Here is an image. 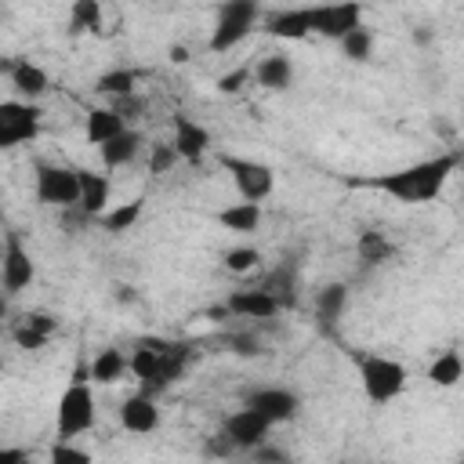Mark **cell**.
Segmentation results:
<instances>
[{
	"label": "cell",
	"instance_id": "d6a6232c",
	"mask_svg": "<svg viewBox=\"0 0 464 464\" xmlns=\"http://www.w3.org/2000/svg\"><path fill=\"white\" fill-rule=\"evenodd\" d=\"M221 261H225V268H228V272L243 276V272H250V268L261 261V254H257L254 246H232V250H228Z\"/></svg>",
	"mask_w": 464,
	"mask_h": 464
},
{
	"label": "cell",
	"instance_id": "6da1fadb",
	"mask_svg": "<svg viewBox=\"0 0 464 464\" xmlns=\"http://www.w3.org/2000/svg\"><path fill=\"white\" fill-rule=\"evenodd\" d=\"M460 156L457 152H439L431 160H420V163H410L402 170H388V174H377V178H362L359 185L366 188H377L399 203H428V199H439L446 181L453 178Z\"/></svg>",
	"mask_w": 464,
	"mask_h": 464
},
{
	"label": "cell",
	"instance_id": "e575fe53",
	"mask_svg": "<svg viewBox=\"0 0 464 464\" xmlns=\"http://www.w3.org/2000/svg\"><path fill=\"white\" fill-rule=\"evenodd\" d=\"M109 109L127 123V120H138L141 112H145V98H138V94H127V98H109Z\"/></svg>",
	"mask_w": 464,
	"mask_h": 464
},
{
	"label": "cell",
	"instance_id": "b9f144b4",
	"mask_svg": "<svg viewBox=\"0 0 464 464\" xmlns=\"http://www.w3.org/2000/svg\"><path fill=\"white\" fill-rule=\"evenodd\" d=\"M167 54H170V62H178V65H185V62H188V47H181V44H170V51H167Z\"/></svg>",
	"mask_w": 464,
	"mask_h": 464
},
{
	"label": "cell",
	"instance_id": "4fadbf2b",
	"mask_svg": "<svg viewBox=\"0 0 464 464\" xmlns=\"http://www.w3.org/2000/svg\"><path fill=\"white\" fill-rule=\"evenodd\" d=\"M80 174V199H76V210L91 221V218H102L109 210V196H112V181L109 174H98V170H76Z\"/></svg>",
	"mask_w": 464,
	"mask_h": 464
},
{
	"label": "cell",
	"instance_id": "5bb4252c",
	"mask_svg": "<svg viewBox=\"0 0 464 464\" xmlns=\"http://www.w3.org/2000/svg\"><path fill=\"white\" fill-rule=\"evenodd\" d=\"M167 348H170L167 337H141V341L134 344V352L127 355V373H130L138 384L156 381V373H160V359H163Z\"/></svg>",
	"mask_w": 464,
	"mask_h": 464
},
{
	"label": "cell",
	"instance_id": "5b68a950",
	"mask_svg": "<svg viewBox=\"0 0 464 464\" xmlns=\"http://www.w3.org/2000/svg\"><path fill=\"white\" fill-rule=\"evenodd\" d=\"M218 163L228 170L232 185L239 188V199L243 203H261L272 196L276 188V170L261 160H246V156H232V152H221Z\"/></svg>",
	"mask_w": 464,
	"mask_h": 464
},
{
	"label": "cell",
	"instance_id": "52a82bcc",
	"mask_svg": "<svg viewBox=\"0 0 464 464\" xmlns=\"http://www.w3.org/2000/svg\"><path fill=\"white\" fill-rule=\"evenodd\" d=\"M36 199L47 207H62L72 210L80 199V174L72 167H58V163H40L36 167Z\"/></svg>",
	"mask_w": 464,
	"mask_h": 464
},
{
	"label": "cell",
	"instance_id": "4dcf8cb0",
	"mask_svg": "<svg viewBox=\"0 0 464 464\" xmlns=\"http://www.w3.org/2000/svg\"><path fill=\"white\" fill-rule=\"evenodd\" d=\"M341 44V51H344V58L348 62H370V51H373V33L366 29V25H359V29H352L344 40H337Z\"/></svg>",
	"mask_w": 464,
	"mask_h": 464
},
{
	"label": "cell",
	"instance_id": "cb8c5ba5",
	"mask_svg": "<svg viewBox=\"0 0 464 464\" xmlns=\"http://www.w3.org/2000/svg\"><path fill=\"white\" fill-rule=\"evenodd\" d=\"M344 308H348V286L344 283H326V286L315 290V315H319V323L334 326L344 315Z\"/></svg>",
	"mask_w": 464,
	"mask_h": 464
},
{
	"label": "cell",
	"instance_id": "f1b7e54d",
	"mask_svg": "<svg viewBox=\"0 0 464 464\" xmlns=\"http://www.w3.org/2000/svg\"><path fill=\"white\" fill-rule=\"evenodd\" d=\"M141 214H145V203H141V199L120 203V207H112V210H105V214H102V228H105V232H112V236L130 232V228L141 221Z\"/></svg>",
	"mask_w": 464,
	"mask_h": 464
},
{
	"label": "cell",
	"instance_id": "603a6c76",
	"mask_svg": "<svg viewBox=\"0 0 464 464\" xmlns=\"http://www.w3.org/2000/svg\"><path fill=\"white\" fill-rule=\"evenodd\" d=\"M218 225L221 228H228V232H254L257 225H261V203H228V207H221L218 210Z\"/></svg>",
	"mask_w": 464,
	"mask_h": 464
},
{
	"label": "cell",
	"instance_id": "1f68e13d",
	"mask_svg": "<svg viewBox=\"0 0 464 464\" xmlns=\"http://www.w3.org/2000/svg\"><path fill=\"white\" fill-rule=\"evenodd\" d=\"M51 464H94V457H91L83 446L58 439V442L51 446Z\"/></svg>",
	"mask_w": 464,
	"mask_h": 464
},
{
	"label": "cell",
	"instance_id": "ac0fdd59",
	"mask_svg": "<svg viewBox=\"0 0 464 464\" xmlns=\"http://www.w3.org/2000/svg\"><path fill=\"white\" fill-rule=\"evenodd\" d=\"M7 80H11L14 94H18V102H33V105H36V98H44V91L51 87L47 72H44L36 62H29V58H14V69H11Z\"/></svg>",
	"mask_w": 464,
	"mask_h": 464
},
{
	"label": "cell",
	"instance_id": "8992f818",
	"mask_svg": "<svg viewBox=\"0 0 464 464\" xmlns=\"http://www.w3.org/2000/svg\"><path fill=\"white\" fill-rule=\"evenodd\" d=\"M40 105L33 102H18V98H4L0 102V152L29 145L40 134Z\"/></svg>",
	"mask_w": 464,
	"mask_h": 464
},
{
	"label": "cell",
	"instance_id": "60d3db41",
	"mask_svg": "<svg viewBox=\"0 0 464 464\" xmlns=\"http://www.w3.org/2000/svg\"><path fill=\"white\" fill-rule=\"evenodd\" d=\"M0 464H29L25 446H0Z\"/></svg>",
	"mask_w": 464,
	"mask_h": 464
},
{
	"label": "cell",
	"instance_id": "836d02e7",
	"mask_svg": "<svg viewBox=\"0 0 464 464\" xmlns=\"http://www.w3.org/2000/svg\"><path fill=\"white\" fill-rule=\"evenodd\" d=\"M174 163H178V156H174L170 141L149 145V174H167V170H174Z\"/></svg>",
	"mask_w": 464,
	"mask_h": 464
},
{
	"label": "cell",
	"instance_id": "7bdbcfd3",
	"mask_svg": "<svg viewBox=\"0 0 464 464\" xmlns=\"http://www.w3.org/2000/svg\"><path fill=\"white\" fill-rule=\"evenodd\" d=\"M413 40H417V44H431V29H417Z\"/></svg>",
	"mask_w": 464,
	"mask_h": 464
},
{
	"label": "cell",
	"instance_id": "83f0119b",
	"mask_svg": "<svg viewBox=\"0 0 464 464\" xmlns=\"http://www.w3.org/2000/svg\"><path fill=\"white\" fill-rule=\"evenodd\" d=\"M460 377H464V359H460L457 348H446V352L435 355V362L428 366V381L439 384V388H453Z\"/></svg>",
	"mask_w": 464,
	"mask_h": 464
},
{
	"label": "cell",
	"instance_id": "44dd1931",
	"mask_svg": "<svg viewBox=\"0 0 464 464\" xmlns=\"http://www.w3.org/2000/svg\"><path fill=\"white\" fill-rule=\"evenodd\" d=\"M257 290H265V294H268V297L279 304V312L297 304V276L290 272V265L272 268V272H268V276L257 283Z\"/></svg>",
	"mask_w": 464,
	"mask_h": 464
},
{
	"label": "cell",
	"instance_id": "30bf717a",
	"mask_svg": "<svg viewBox=\"0 0 464 464\" xmlns=\"http://www.w3.org/2000/svg\"><path fill=\"white\" fill-rule=\"evenodd\" d=\"M308 22L312 33L326 36V40H344L352 29L362 25V7L359 4H323V7H308Z\"/></svg>",
	"mask_w": 464,
	"mask_h": 464
},
{
	"label": "cell",
	"instance_id": "ba28073f",
	"mask_svg": "<svg viewBox=\"0 0 464 464\" xmlns=\"http://www.w3.org/2000/svg\"><path fill=\"white\" fill-rule=\"evenodd\" d=\"M36 276V265H33V254L29 246L22 243L18 232H4V246H0V286L4 294H18L33 283Z\"/></svg>",
	"mask_w": 464,
	"mask_h": 464
},
{
	"label": "cell",
	"instance_id": "4316f807",
	"mask_svg": "<svg viewBox=\"0 0 464 464\" xmlns=\"http://www.w3.org/2000/svg\"><path fill=\"white\" fill-rule=\"evenodd\" d=\"M355 254H359L362 265H384V261H392L395 243H392L384 232L366 228V232H359V239H355Z\"/></svg>",
	"mask_w": 464,
	"mask_h": 464
},
{
	"label": "cell",
	"instance_id": "8fae6325",
	"mask_svg": "<svg viewBox=\"0 0 464 464\" xmlns=\"http://www.w3.org/2000/svg\"><path fill=\"white\" fill-rule=\"evenodd\" d=\"M268 431H272V424L265 417H257L254 410H246V406H239L236 413H228L225 424H221V435L236 450H257V446H265L268 442Z\"/></svg>",
	"mask_w": 464,
	"mask_h": 464
},
{
	"label": "cell",
	"instance_id": "d590c367",
	"mask_svg": "<svg viewBox=\"0 0 464 464\" xmlns=\"http://www.w3.org/2000/svg\"><path fill=\"white\" fill-rule=\"evenodd\" d=\"M246 80H250V69H246V65L228 69L225 76H218V91H221V94H239V91L246 87Z\"/></svg>",
	"mask_w": 464,
	"mask_h": 464
},
{
	"label": "cell",
	"instance_id": "7dc6e473",
	"mask_svg": "<svg viewBox=\"0 0 464 464\" xmlns=\"http://www.w3.org/2000/svg\"><path fill=\"white\" fill-rule=\"evenodd\" d=\"M0 225H4V207H0Z\"/></svg>",
	"mask_w": 464,
	"mask_h": 464
},
{
	"label": "cell",
	"instance_id": "e0dca14e",
	"mask_svg": "<svg viewBox=\"0 0 464 464\" xmlns=\"http://www.w3.org/2000/svg\"><path fill=\"white\" fill-rule=\"evenodd\" d=\"M225 312H232V315H243V319H276L279 315V304L265 294V290H257V286H246V290H236V294H228V301H225Z\"/></svg>",
	"mask_w": 464,
	"mask_h": 464
},
{
	"label": "cell",
	"instance_id": "7c38bea8",
	"mask_svg": "<svg viewBox=\"0 0 464 464\" xmlns=\"http://www.w3.org/2000/svg\"><path fill=\"white\" fill-rule=\"evenodd\" d=\"M170 149L178 160L185 163H199L207 152H210V130L203 123H196L192 116H174V138H170Z\"/></svg>",
	"mask_w": 464,
	"mask_h": 464
},
{
	"label": "cell",
	"instance_id": "c3c4849f",
	"mask_svg": "<svg viewBox=\"0 0 464 464\" xmlns=\"http://www.w3.org/2000/svg\"><path fill=\"white\" fill-rule=\"evenodd\" d=\"M0 373H4V355H0Z\"/></svg>",
	"mask_w": 464,
	"mask_h": 464
},
{
	"label": "cell",
	"instance_id": "7a4b0ae2",
	"mask_svg": "<svg viewBox=\"0 0 464 464\" xmlns=\"http://www.w3.org/2000/svg\"><path fill=\"white\" fill-rule=\"evenodd\" d=\"M94 417H98V406H94V388H91V373L83 366H76L72 381L65 384V392L58 395V410H54V428H58V439L72 442L76 435L91 431L94 428Z\"/></svg>",
	"mask_w": 464,
	"mask_h": 464
},
{
	"label": "cell",
	"instance_id": "f35d334b",
	"mask_svg": "<svg viewBox=\"0 0 464 464\" xmlns=\"http://www.w3.org/2000/svg\"><path fill=\"white\" fill-rule=\"evenodd\" d=\"M203 453H207V457H232V453H236V446H232V442H228V439L218 431V435H210V439H207Z\"/></svg>",
	"mask_w": 464,
	"mask_h": 464
},
{
	"label": "cell",
	"instance_id": "277c9868",
	"mask_svg": "<svg viewBox=\"0 0 464 464\" xmlns=\"http://www.w3.org/2000/svg\"><path fill=\"white\" fill-rule=\"evenodd\" d=\"M261 22V7L254 0H228L218 7V22L210 29V51L225 54L236 44H243L250 36V29Z\"/></svg>",
	"mask_w": 464,
	"mask_h": 464
},
{
	"label": "cell",
	"instance_id": "d6986e66",
	"mask_svg": "<svg viewBox=\"0 0 464 464\" xmlns=\"http://www.w3.org/2000/svg\"><path fill=\"white\" fill-rule=\"evenodd\" d=\"M141 145H145V138H141L134 127H127V130H123V134H116L112 141L98 145L102 167H105V170H116V167H127V163H134V160H138V152H141Z\"/></svg>",
	"mask_w": 464,
	"mask_h": 464
},
{
	"label": "cell",
	"instance_id": "f546056e",
	"mask_svg": "<svg viewBox=\"0 0 464 464\" xmlns=\"http://www.w3.org/2000/svg\"><path fill=\"white\" fill-rule=\"evenodd\" d=\"M102 25V4L98 0H72L69 7V33H98Z\"/></svg>",
	"mask_w": 464,
	"mask_h": 464
},
{
	"label": "cell",
	"instance_id": "9c48e42d",
	"mask_svg": "<svg viewBox=\"0 0 464 464\" xmlns=\"http://www.w3.org/2000/svg\"><path fill=\"white\" fill-rule=\"evenodd\" d=\"M243 406L254 410L257 417H265V420L276 428V424H286V420L297 417V410H301V395L290 392V388H279V384H265V388L246 392Z\"/></svg>",
	"mask_w": 464,
	"mask_h": 464
},
{
	"label": "cell",
	"instance_id": "ffe728a7",
	"mask_svg": "<svg viewBox=\"0 0 464 464\" xmlns=\"http://www.w3.org/2000/svg\"><path fill=\"white\" fill-rule=\"evenodd\" d=\"M250 76L257 80V87L286 91V87L294 83V62H290L286 54H268V58H261V62L250 69Z\"/></svg>",
	"mask_w": 464,
	"mask_h": 464
},
{
	"label": "cell",
	"instance_id": "d4e9b609",
	"mask_svg": "<svg viewBox=\"0 0 464 464\" xmlns=\"http://www.w3.org/2000/svg\"><path fill=\"white\" fill-rule=\"evenodd\" d=\"M87 373H91V384H116V381L127 373V355H123L120 348H102V352L91 359Z\"/></svg>",
	"mask_w": 464,
	"mask_h": 464
},
{
	"label": "cell",
	"instance_id": "8d00e7d4",
	"mask_svg": "<svg viewBox=\"0 0 464 464\" xmlns=\"http://www.w3.org/2000/svg\"><path fill=\"white\" fill-rule=\"evenodd\" d=\"M29 330H36V334H44V337H51L54 330H58V319L54 315H47V312H29L25 319H22Z\"/></svg>",
	"mask_w": 464,
	"mask_h": 464
},
{
	"label": "cell",
	"instance_id": "9a60e30c",
	"mask_svg": "<svg viewBox=\"0 0 464 464\" xmlns=\"http://www.w3.org/2000/svg\"><path fill=\"white\" fill-rule=\"evenodd\" d=\"M261 25H265L268 36H279V40H304L312 33L308 7H279V11H268V14H261Z\"/></svg>",
	"mask_w": 464,
	"mask_h": 464
},
{
	"label": "cell",
	"instance_id": "ab89813d",
	"mask_svg": "<svg viewBox=\"0 0 464 464\" xmlns=\"http://www.w3.org/2000/svg\"><path fill=\"white\" fill-rule=\"evenodd\" d=\"M232 352H239V355H257L261 344H257V337H250V334H236V337H232Z\"/></svg>",
	"mask_w": 464,
	"mask_h": 464
},
{
	"label": "cell",
	"instance_id": "f6af8a7d",
	"mask_svg": "<svg viewBox=\"0 0 464 464\" xmlns=\"http://www.w3.org/2000/svg\"><path fill=\"white\" fill-rule=\"evenodd\" d=\"M120 290V301H134V294H130V286H116Z\"/></svg>",
	"mask_w": 464,
	"mask_h": 464
},
{
	"label": "cell",
	"instance_id": "2e32d148",
	"mask_svg": "<svg viewBox=\"0 0 464 464\" xmlns=\"http://www.w3.org/2000/svg\"><path fill=\"white\" fill-rule=\"evenodd\" d=\"M120 428L130 431V435H152L160 428V406H156V399H145V395L123 399V406H120Z\"/></svg>",
	"mask_w": 464,
	"mask_h": 464
},
{
	"label": "cell",
	"instance_id": "74e56055",
	"mask_svg": "<svg viewBox=\"0 0 464 464\" xmlns=\"http://www.w3.org/2000/svg\"><path fill=\"white\" fill-rule=\"evenodd\" d=\"M47 341H51V337H44V334H36V330H29L25 323H22L18 330H14V344H18V348H25V352H36V348H44Z\"/></svg>",
	"mask_w": 464,
	"mask_h": 464
},
{
	"label": "cell",
	"instance_id": "bcb514c9",
	"mask_svg": "<svg viewBox=\"0 0 464 464\" xmlns=\"http://www.w3.org/2000/svg\"><path fill=\"white\" fill-rule=\"evenodd\" d=\"M4 315H7V301L0 297V319H4Z\"/></svg>",
	"mask_w": 464,
	"mask_h": 464
},
{
	"label": "cell",
	"instance_id": "7402d4cb",
	"mask_svg": "<svg viewBox=\"0 0 464 464\" xmlns=\"http://www.w3.org/2000/svg\"><path fill=\"white\" fill-rule=\"evenodd\" d=\"M127 130V123L109 109V105H98V109H91L87 112V123H83V134H87V141L91 145H105V141H112L116 134H123Z\"/></svg>",
	"mask_w": 464,
	"mask_h": 464
},
{
	"label": "cell",
	"instance_id": "3957f363",
	"mask_svg": "<svg viewBox=\"0 0 464 464\" xmlns=\"http://www.w3.org/2000/svg\"><path fill=\"white\" fill-rule=\"evenodd\" d=\"M359 384H362L370 402L384 406V402H392L406 392V366L399 359L377 355V352L359 355Z\"/></svg>",
	"mask_w": 464,
	"mask_h": 464
},
{
	"label": "cell",
	"instance_id": "ee69618b",
	"mask_svg": "<svg viewBox=\"0 0 464 464\" xmlns=\"http://www.w3.org/2000/svg\"><path fill=\"white\" fill-rule=\"evenodd\" d=\"M11 69H14V58H0V72L11 76Z\"/></svg>",
	"mask_w": 464,
	"mask_h": 464
},
{
	"label": "cell",
	"instance_id": "484cf974",
	"mask_svg": "<svg viewBox=\"0 0 464 464\" xmlns=\"http://www.w3.org/2000/svg\"><path fill=\"white\" fill-rule=\"evenodd\" d=\"M94 91L105 94V98H127V94H138V69H127V65H116L109 72H102L94 80Z\"/></svg>",
	"mask_w": 464,
	"mask_h": 464
}]
</instances>
